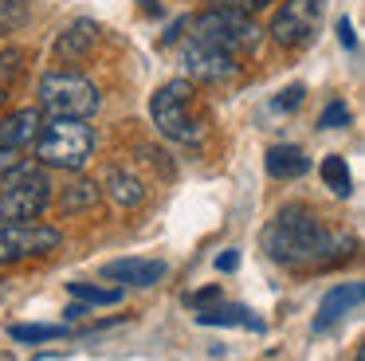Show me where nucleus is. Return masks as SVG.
Returning a JSON list of instances; mask_svg holds the SVG:
<instances>
[{
    "label": "nucleus",
    "instance_id": "4",
    "mask_svg": "<svg viewBox=\"0 0 365 361\" xmlns=\"http://www.w3.org/2000/svg\"><path fill=\"white\" fill-rule=\"evenodd\" d=\"M51 208V180L43 165L20 161L0 177V224H28Z\"/></svg>",
    "mask_w": 365,
    "mask_h": 361
},
{
    "label": "nucleus",
    "instance_id": "11",
    "mask_svg": "<svg viewBox=\"0 0 365 361\" xmlns=\"http://www.w3.org/2000/svg\"><path fill=\"white\" fill-rule=\"evenodd\" d=\"M43 130V110L40 106H20V110H0V149H28Z\"/></svg>",
    "mask_w": 365,
    "mask_h": 361
},
{
    "label": "nucleus",
    "instance_id": "18",
    "mask_svg": "<svg viewBox=\"0 0 365 361\" xmlns=\"http://www.w3.org/2000/svg\"><path fill=\"white\" fill-rule=\"evenodd\" d=\"M318 173H322L326 188H330L334 196H349V193H354V177H349V169H346V157H338V153L322 157Z\"/></svg>",
    "mask_w": 365,
    "mask_h": 361
},
{
    "label": "nucleus",
    "instance_id": "1",
    "mask_svg": "<svg viewBox=\"0 0 365 361\" xmlns=\"http://www.w3.org/2000/svg\"><path fill=\"white\" fill-rule=\"evenodd\" d=\"M259 243H263L271 263L299 267V271L330 267V263H338V259H346L349 251H354V235L326 228L322 216H318L310 204H299V200L283 204V208L267 220Z\"/></svg>",
    "mask_w": 365,
    "mask_h": 361
},
{
    "label": "nucleus",
    "instance_id": "9",
    "mask_svg": "<svg viewBox=\"0 0 365 361\" xmlns=\"http://www.w3.org/2000/svg\"><path fill=\"white\" fill-rule=\"evenodd\" d=\"M181 63L189 71L185 78H192V83H220V78H232L240 71L236 55L220 51L212 44H200L192 36H185V44H181Z\"/></svg>",
    "mask_w": 365,
    "mask_h": 361
},
{
    "label": "nucleus",
    "instance_id": "5",
    "mask_svg": "<svg viewBox=\"0 0 365 361\" xmlns=\"http://www.w3.org/2000/svg\"><path fill=\"white\" fill-rule=\"evenodd\" d=\"M36 94H40V110L51 118H83V122H87V118H95L98 106H103L98 86L75 67H56V71H48V75H40Z\"/></svg>",
    "mask_w": 365,
    "mask_h": 361
},
{
    "label": "nucleus",
    "instance_id": "26",
    "mask_svg": "<svg viewBox=\"0 0 365 361\" xmlns=\"http://www.w3.org/2000/svg\"><path fill=\"white\" fill-rule=\"evenodd\" d=\"M228 8H236V12H247V16H255V12H263L267 4H275V0H224Z\"/></svg>",
    "mask_w": 365,
    "mask_h": 361
},
{
    "label": "nucleus",
    "instance_id": "10",
    "mask_svg": "<svg viewBox=\"0 0 365 361\" xmlns=\"http://www.w3.org/2000/svg\"><path fill=\"white\" fill-rule=\"evenodd\" d=\"M361 298H365L361 283H341V287L326 290L322 302H318V314H314V334H330L338 322H346L349 314H357L361 310Z\"/></svg>",
    "mask_w": 365,
    "mask_h": 361
},
{
    "label": "nucleus",
    "instance_id": "13",
    "mask_svg": "<svg viewBox=\"0 0 365 361\" xmlns=\"http://www.w3.org/2000/svg\"><path fill=\"white\" fill-rule=\"evenodd\" d=\"M98 44V24L95 20H75L63 36L56 39V59L59 63H83Z\"/></svg>",
    "mask_w": 365,
    "mask_h": 361
},
{
    "label": "nucleus",
    "instance_id": "6",
    "mask_svg": "<svg viewBox=\"0 0 365 361\" xmlns=\"http://www.w3.org/2000/svg\"><path fill=\"white\" fill-rule=\"evenodd\" d=\"M189 36L200 39V44L220 47V51H228V55H240V51H247V47H255L259 28H255V16L220 4V8H205V12L192 16Z\"/></svg>",
    "mask_w": 365,
    "mask_h": 361
},
{
    "label": "nucleus",
    "instance_id": "28",
    "mask_svg": "<svg viewBox=\"0 0 365 361\" xmlns=\"http://www.w3.org/2000/svg\"><path fill=\"white\" fill-rule=\"evenodd\" d=\"M16 165H20V153H16V149H0V177H4L9 169H16Z\"/></svg>",
    "mask_w": 365,
    "mask_h": 361
},
{
    "label": "nucleus",
    "instance_id": "14",
    "mask_svg": "<svg viewBox=\"0 0 365 361\" xmlns=\"http://www.w3.org/2000/svg\"><path fill=\"white\" fill-rule=\"evenodd\" d=\"M197 322L200 326H240V330H255V334H263V318H255L247 306H236V302H212L205 306V310H197Z\"/></svg>",
    "mask_w": 365,
    "mask_h": 361
},
{
    "label": "nucleus",
    "instance_id": "20",
    "mask_svg": "<svg viewBox=\"0 0 365 361\" xmlns=\"http://www.w3.org/2000/svg\"><path fill=\"white\" fill-rule=\"evenodd\" d=\"M71 290L75 298H83V302H91V306H114V302H122V290L118 287H91V283H71Z\"/></svg>",
    "mask_w": 365,
    "mask_h": 361
},
{
    "label": "nucleus",
    "instance_id": "3",
    "mask_svg": "<svg viewBox=\"0 0 365 361\" xmlns=\"http://www.w3.org/2000/svg\"><path fill=\"white\" fill-rule=\"evenodd\" d=\"M36 146V161L43 169H67V173H83L87 161L95 157V130L83 118H48L40 130Z\"/></svg>",
    "mask_w": 365,
    "mask_h": 361
},
{
    "label": "nucleus",
    "instance_id": "17",
    "mask_svg": "<svg viewBox=\"0 0 365 361\" xmlns=\"http://www.w3.org/2000/svg\"><path fill=\"white\" fill-rule=\"evenodd\" d=\"M98 196H103V188H98L95 180H75V185H67L63 193H59L56 208L63 212V216H83V212H95Z\"/></svg>",
    "mask_w": 365,
    "mask_h": 361
},
{
    "label": "nucleus",
    "instance_id": "24",
    "mask_svg": "<svg viewBox=\"0 0 365 361\" xmlns=\"http://www.w3.org/2000/svg\"><path fill=\"white\" fill-rule=\"evenodd\" d=\"M302 98H307V86H299V83H294V86H287V91H279L275 110H294Z\"/></svg>",
    "mask_w": 365,
    "mask_h": 361
},
{
    "label": "nucleus",
    "instance_id": "22",
    "mask_svg": "<svg viewBox=\"0 0 365 361\" xmlns=\"http://www.w3.org/2000/svg\"><path fill=\"white\" fill-rule=\"evenodd\" d=\"M24 59H28L24 47H4V51H0V83H4V78H16L20 71H24Z\"/></svg>",
    "mask_w": 365,
    "mask_h": 361
},
{
    "label": "nucleus",
    "instance_id": "23",
    "mask_svg": "<svg viewBox=\"0 0 365 361\" xmlns=\"http://www.w3.org/2000/svg\"><path fill=\"white\" fill-rule=\"evenodd\" d=\"M220 302V287H205V290H192V295H185V306H192V310H205V306Z\"/></svg>",
    "mask_w": 365,
    "mask_h": 361
},
{
    "label": "nucleus",
    "instance_id": "12",
    "mask_svg": "<svg viewBox=\"0 0 365 361\" xmlns=\"http://www.w3.org/2000/svg\"><path fill=\"white\" fill-rule=\"evenodd\" d=\"M169 267L161 259H114V263L103 267V279H114L122 287H158L165 279Z\"/></svg>",
    "mask_w": 365,
    "mask_h": 361
},
{
    "label": "nucleus",
    "instance_id": "2",
    "mask_svg": "<svg viewBox=\"0 0 365 361\" xmlns=\"http://www.w3.org/2000/svg\"><path fill=\"white\" fill-rule=\"evenodd\" d=\"M150 118L158 126L161 138L177 141V146H200L208 133V118L197 106V86L192 78H169L153 91L150 98Z\"/></svg>",
    "mask_w": 365,
    "mask_h": 361
},
{
    "label": "nucleus",
    "instance_id": "27",
    "mask_svg": "<svg viewBox=\"0 0 365 361\" xmlns=\"http://www.w3.org/2000/svg\"><path fill=\"white\" fill-rule=\"evenodd\" d=\"M236 267H240V251H224V255H216V271L232 275Z\"/></svg>",
    "mask_w": 365,
    "mask_h": 361
},
{
    "label": "nucleus",
    "instance_id": "8",
    "mask_svg": "<svg viewBox=\"0 0 365 361\" xmlns=\"http://www.w3.org/2000/svg\"><path fill=\"white\" fill-rule=\"evenodd\" d=\"M326 12V0H283V8L271 20V39L279 47H307L318 31Z\"/></svg>",
    "mask_w": 365,
    "mask_h": 361
},
{
    "label": "nucleus",
    "instance_id": "29",
    "mask_svg": "<svg viewBox=\"0 0 365 361\" xmlns=\"http://www.w3.org/2000/svg\"><path fill=\"white\" fill-rule=\"evenodd\" d=\"M9 106V91H4V83H0V110Z\"/></svg>",
    "mask_w": 365,
    "mask_h": 361
},
{
    "label": "nucleus",
    "instance_id": "19",
    "mask_svg": "<svg viewBox=\"0 0 365 361\" xmlns=\"http://www.w3.org/2000/svg\"><path fill=\"white\" fill-rule=\"evenodd\" d=\"M12 342H24V345H40V342H56V337H67V326H40V322H20V326H9Z\"/></svg>",
    "mask_w": 365,
    "mask_h": 361
},
{
    "label": "nucleus",
    "instance_id": "21",
    "mask_svg": "<svg viewBox=\"0 0 365 361\" xmlns=\"http://www.w3.org/2000/svg\"><path fill=\"white\" fill-rule=\"evenodd\" d=\"M341 126H349V106L341 98L326 102L322 114H318V130H341Z\"/></svg>",
    "mask_w": 365,
    "mask_h": 361
},
{
    "label": "nucleus",
    "instance_id": "25",
    "mask_svg": "<svg viewBox=\"0 0 365 361\" xmlns=\"http://www.w3.org/2000/svg\"><path fill=\"white\" fill-rule=\"evenodd\" d=\"M338 39L346 51H357V36H354V24H349V16H341L338 20Z\"/></svg>",
    "mask_w": 365,
    "mask_h": 361
},
{
    "label": "nucleus",
    "instance_id": "7",
    "mask_svg": "<svg viewBox=\"0 0 365 361\" xmlns=\"http://www.w3.org/2000/svg\"><path fill=\"white\" fill-rule=\"evenodd\" d=\"M59 243H63V232L51 224H36V220H28V224H0V267L48 255Z\"/></svg>",
    "mask_w": 365,
    "mask_h": 361
},
{
    "label": "nucleus",
    "instance_id": "15",
    "mask_svg": "<svg viewBox=\"0 0 365 361\" xmlns=\"http://www.w3.org/2000/svg\"><path fill=\"white\" fill-rule=\"evenodd\" d=\"M98 188H106V196H110L118 208H138V204L145 200V185H142V180H138L130 169H122V165H114Z\"/></svg>",
    "mask_w": 365,
    "mask_h": 361
},
{
    "label": "nucleus",
    "instance_id": "16",
    "mask_svg": "<svg viewBox=\"0 0 365 361\" xmlns=\"http://www.w3.org/2000/svg\"><path fill=\"white\" fill-rule=\"evenodd\" d=\"M310 169V157L299 146H271L267 149V177L271 180H299Z\"/></svg>",
    "mask_w": 365,
    "mask_h": 361
}]
</instances>
